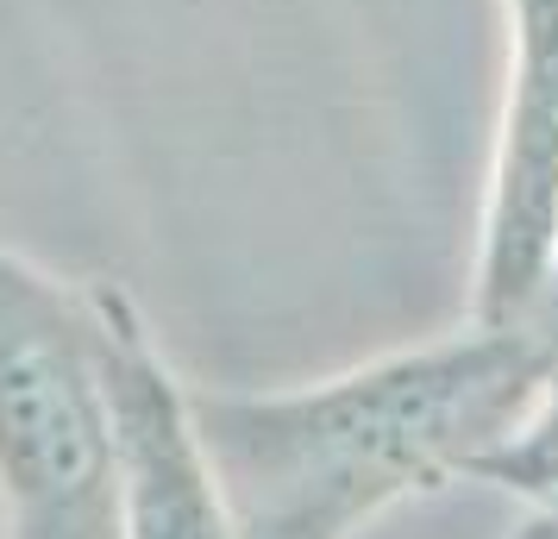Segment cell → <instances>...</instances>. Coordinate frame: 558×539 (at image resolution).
Wrapping results in <instances>:
<instances>
[{
    "label": "cell",
    "instance_id": "cell-2",
    "mask_svg": "<svg viewBox=\"0 0 558 539\" xmlns=\"http://www.w3.org/2000/svg\"><path fill=\"white\" fill-rule=\"evenodd\" d=\"M0 527L7 539H113L95 277L70 283L0 232Z\"/></svg>",
    "mask_w": 558,
    "mask_h": 539
},
{
    "label": "cell",
    "instance_id": "cell-3",
    "mask_svg": "<svg viewBox=\"0 0 558 539\" xmlns=\"http://www.w3.org/2000/svg\"><path fill=\"white\" fill-rule=\"evenodd\" d=\"M95 302L113 408V539H232L189 383L126 289L95 277Z\"/></svg>",
    "mask_w": 558,
    "mask_h": 539
},
{
    "label": "cell",
    "instance_id": "cell-1",
    "mask_svg": "<svg viewBox=\"0 0 558 539\" xmlns=\"http://www.w3.org/2000/svg\"><path fill=\"white\" fill-rule=\"evenodd\" d=\"M553 364L521 327L383 352L295 389H195L232 539H357L396 502L464 483L514 433Z\"/></svg>",
    "mask_w": 558,
    "mask_h": 539
},
{
    "label": "cell",
    "instance_id": "cell-5",
    "mask_svg": "<svg viewBox=\"0 0 558 539\" xmlns=\"http://www.w3.org/2000/svg\"><path fill=\"white\" fill-rule=\"evenodd\" d=\"M514 327H521V333L539 345V358L558 370V238H553V257H546V277H539V289H533L527 314H521Z\"/></svg>",
    "mask_w": 558,
    "mask_h": 539
},
{
    "label": "cell",
    "instance_id": "cell-6",
    "mask_svg": "<svg viewBox=\"0 0 558 539\" xmlns=\"http://www.w3.org/2000/svg\"><path fill=\"white\" fill-rule=\"evenodd\" d=\"M502 539H558V520H553V514H533L527 509V520H521V527H508Z\"/></svg>",
    "mask_w": 558,
    "mask_h": 539
},
{
    "label": "cell",
    "instance_id": "cell-4",
    "mask_svg": "<svg viewBox=\"0 0 558 539\" xmlns=\"http://www.w3.org/2000/svg\"><path fill=\"white\" fill-rule=\"evenodd\" d=\"M471 483L508 489L533 514H553L558 520V370L539 383L527 414L514 420V433L471 464Z\"/></svg>",
    "mask_w": 558,
    "mask_h": 539
}]
</instances>
